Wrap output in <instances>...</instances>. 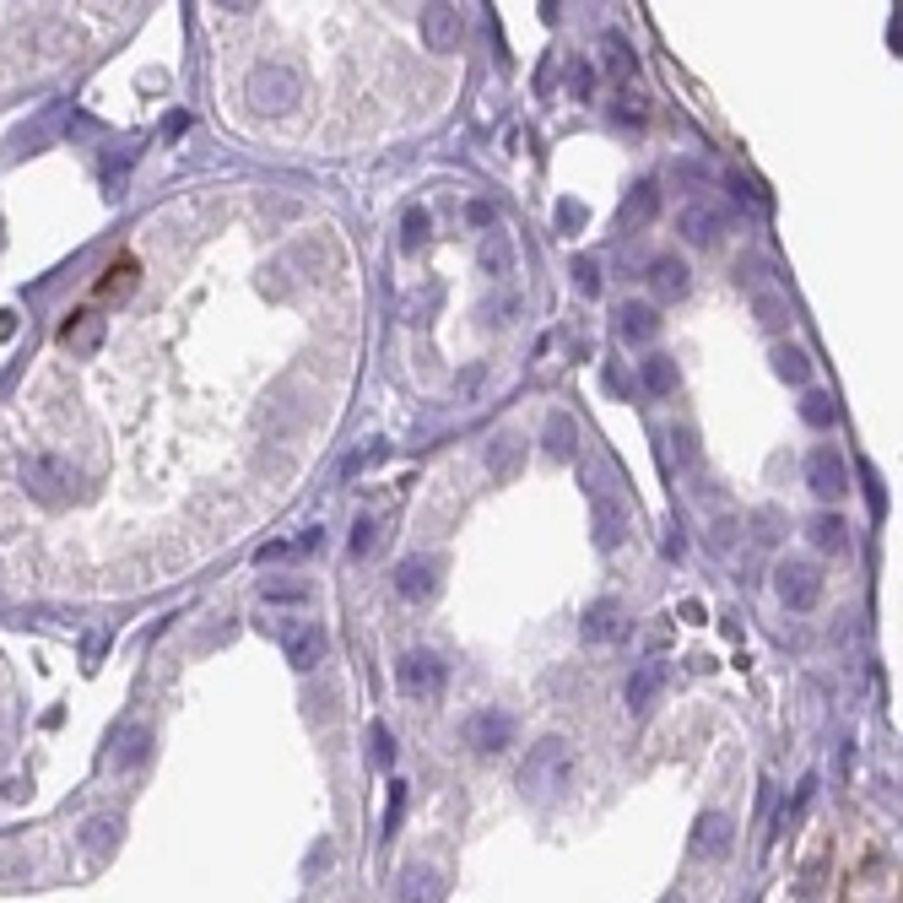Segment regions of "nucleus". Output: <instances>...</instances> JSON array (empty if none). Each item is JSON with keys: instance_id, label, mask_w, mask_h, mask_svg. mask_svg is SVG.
Segmentation results:
<instances>
[{"instance_id": "nucleus-1", "label": "nucleus", "mask_w": 903, "mask_h": 903, "mask_svg": "<svg viewBox=\"0 0 903 903\" xmlns=\"http://www.w3.org/2000/svg\"><path fill=\"white\" fill-rule=\"evenodd\" d=\"M574 779H579V768H574V752H568L563 736H541L520 763V790L536 795V801H547V795L563 801L574 790Z\"/></svg>"}, {"instance_id": "nucleus-2", "label": "nucleus", "mask_w": 903, "mask_h": 903, "mask_svg": "<svg viewBox=\"0 0 903 903\" xmlns=\"http://www.w3.org/2000/svg\"><path fill=\"white\" fill-rule=\"evenodd\" d=\"M774 590H779V601H785L790 612H806V606H817V595H822V568L806 563V557H790V563H779Z\"/></svg>"}, {"instance_id": "nucleus-3", "label": "nucleus", "mask_w": 903, "mask_h": 903, "mask_svg": "<svg viewBox=\"0 0 903 903\" xmlns=\"http://www.w3.org/2000/svg\"><path fill=\"white\" fill-rule=\"evenodd\" d=\"M22 487H28L38 503H65V493L76 487V471L55 455H33L28 466H22Z\"/></svg>"}, {"instance_id": "nucleus-4", "label": "nucleus", "mask_w": 903, "mask_h": 903, "mask_svg": "<svg viewBox=\"0 0 903 903\" xmlns=\"http://www.w3.org/2000/svg\"><path fill=\"white\" fill-rule=\"evenodd\" d=\"M806 487H812L817 498H844L849 493V466H844V455L833 444H817L812 455H806Z\"/></svg>"}, {"instance_id": "nucleus-5", "label": "nucleus", "mask_w": 903, "mask_h": 903, "mask_svg": "<svg viewBox=\"0 0 903 903\" xmlns=\"http://www.w3.org/2000/svg\"><path fill=\"white\" fill-rule=\"evenodd\" d=\"M395 682H401L406 698H433L438 687H444V660L428 655V649H411V655H401V666H395Z\"/></svg>"}, {"instance_id": "nucleus-6", "label": "nucleus", "mask_w": 903, "mask_h": 903, "mask_svg": "<svg viewBox=\"0 0 903 903\" xmlns=\"http://www.w3.org/2000/svg\"><path fill=\"white\" fill-rule=\"evenodd\" d=\"M249 98H255L260 109H287V103L298 98V76H292L287 65H260V71L249 76Z\"/></svg>"}, {"instance_id": "nucleus-7", "label": "nucleus", "mask_w": 903, "mask_h": 903, "mask_svg": "<svg viewBox=\"0 0 903 903\" xmlns=\"http://www.w3.org/2000/svg\"><path fill=\"white\" fill-rule=\"evenodd\" d=\"M466 741L476 752H487V758H493V752H503L514 741V720L503 709H476L471 720H466Z\"/></svg>"}, {"instance_id": "nucleus-8", "label": "nucleus", "mask_w": 903, "mask_h": 903, "mask_svg": "<svg viewBox=\"0 0 903 903\" xmlns=\"http://www.w3.org/2000/svg\"><path fill=\"white\" fill-rule=\"evenodd\" d=\"M590 514H595V547L601 552H612V547H622V536H628V514H622V503L606 493V487H595L590 493Z\"/></svg>"}, {"instance_id": "nucleus-9", "label": "nucleus", "mask_w": 903, "mask_h": 903, "mask_svg": "<svg viewBox=\"0 0 903 903\" xmlns=\"http://www.w3.org/2000/svg\"><path fill=\"white\" fill-rule=\"evenodd\" d=\"M460 28H466V22H460L455 6H428L422 11V44H428L433 55H449V49L460 44Z\"/></svg>"}, {"instance_id": "nucleus-10", "label": "nucleus", "mask_w": 903, "mask_h": 903, "mask_svg": "<svg viewBox=\"0 0 903 903\" xmlns=\"http://www.w3.org/2000/svg\"><path fill=\"white\" fill-rule=\"evenodd\" d=\"M622 633H628V612H622V601H595L590 612H584V639H590V644H617Z\"/></svg>"}, {"instance_id": "nucleus-11", "label": "nucleus", "mask_w": 903, "mask_h": 903, "mask_svg": "<svg viewBox=\"0 0 903 903\" xmlns=\"http://www.w3.org/2000/svg\"><path fill=\"white\" fill-rule=\"evenodd\" d=\"M730 833H736V822H730L725 812H703L698 828H693V855H703V860L725 855V849H730Z\"/></svg>"}, {"instance_id": "nucleus-12", "label": "nucleus", "mask_w": 903, "mask_h": 903, "mask_svg": "<svg viewBox=\"0 0 903 903\" xmlns=\"http://www.w3.org/2000/svg\"><path fill=\"white\" fill-rule=\"evenodd\" d=\"M325 660V633L320 628H298V633H287V666L298 671V676H309L314 666Z\"/></svg>"}, {"instance_id": "nucleus-13", "label": "nucleus", "mask_w": 903, "mask_h": 903, "mask_svg": "<svg viewBox=\"0 0 903 903\" xmlns=\"http://www.w3.org/2000/svg\"><path fill=\"white\" fill-rule=\"evenodd\" d=\"M433 563L428 557H406L401 568H395V590H401V601H428L433 595Z\"/></svg>"}, {"instance_id": "nucleus-14", "label": "nucleus", "mask_w": 903, "mask_h": 903, "mask_svg": "<svg viewBox=\"0 0 903 903\" xmlns=\"http://www.w3.org/2000/svg\"><path fill=\"white\" fill-rule=\"evenodd\" d=\"M395 893H401V903H438V898H444V882H438L433 866H406Z\"/></svg>"}, {"instance_id": "nucleus-15", "label": "nucleus", "mask_w": 903, "mask_h": 903, "mask_svg": "<svg viewBox=\"0 0 903 903\" xmlns=\"http://www.w3.org/2000/svg\"><path fill=\"white\" fill-rule=\"evenodd\" d=\"M676 228H682V238H687V244H714V238L725 233V217H720V211H714V206H687Z\"/></svg>"}, {"instance_id": "nucleus-16", "label": "nucleus", "mask_w": 903, "mask_h": 903, "mask_svg": "<svg viewBox=\"0 0 903 903\" xmlns=\"http://www.w3.org/2000/svg\"><path fill=\"white\" fill-rule=\"evenodd\" d=\"M687 282H693V276H687V265L676 260V255H660L655 265H649V287H655L660 298H682Z\"/></svg>"}, {"instance_id": "nucleus-17", "label": "nucleus", "mask_w": 903, "mask_h": 903, "mask_svg": "<svg viewBox=\"0 0 903 903\" xmlns=\"http://www.w3.org/2000/svg\"><path fill=\"white\" fill-rule=\"evenodd\" d=\"M617 330H622V341H649L660 330V314L649 309V303H622V309H617Z\"/></svg>"}, {"instance_id": "nucleus-18", "label": "nucleus", "mask_w": 903, "mask_h": 903, "mask_svg": "<svg viewBox=\"0 0 903 903\" xmlns=\"http://www.w3.org/2000/svg\"><path fill=\"white\" fill-rule=\"evenodd\" d=\"M639 384H644L649 395H671V390H676V357L649 352L644 363H639Z\"/></svg>"}, {"instance_id": "nucleus-19", "label": "nucleus", "mask_w": 903, "mask_h": 903, "mask_svg": "<svg viewBox=\"0 0 903 903\" xmlns=\"http://www.w3.org/2000/svg\"><path fill=\"white\" fill-rule=\"evenodd\" d=\"M655 211H660V190H655V179H639V184H633V195L622 201V222H628V228H644V222L655 217Z\"/></svg>"}, {"instance_id": "nucleus-20", "label": "nucleus", "mask_w": 903, "mask_h": 903, "mask_svg": "<svg viewBox=\"0 0 903 903\" xmlns=\"http://www.w3.org/2000/svg\"><path fill=\"white\" fill-rule=\"evenodd\" d=\"M806 530H812V547H822V552H844L849 547V525L839 520V514H817Z\"/></svg>"}, {"instance_id": "nucleus-21", "label": "nucleus", "mask_w": 903, "mask_h": 903, "mask_svg": "<svg viewBox=\"0 0 903 903\" xmlns=\"http://www.w3.org/2000/svg\"><path fill=\"white\" fill-rule=\"evenodd\" d=\"M660 693V666L649 660V666H639L628 676V709H649V698Z\"/></svg>"}, {"instance_id": "nucleus-22", "label": "nucleus", "mask_w": 903, "mask_h": 903, "mask_svg": "<svg viewBox=\"0 0 903 903\" xmlns=\"http://www.w3.org/2000/svg\"><path fill=\"white\" fill-rule=\"evenodd\" d=\"M520 455H525L520 438H514V433H498L493 449H487V466H493L498 476H514V471H520Z\"/></svg>"}, {"instance_id": "nucleus-23", "label": "nucleus", "mask_w": 903, "mask_h": 903, "mask_svg": "<svg viewBox=\"0 0 903 903\" xmlns=\"http://www.w3.org/2000/svg\"><path fill=\"white\" fill-rule=\"evenodd\" d=\"M509 265H514L509 233H487V244H482V271H487V276H503Z\"/></svg>"}, {"instance_id": "nucleus-24", "label": "nucleus", "mask_w": 903, "mask_h": 903, "mask_svg": "<svg viewBox=\"0 0 903 903\" xmlns=\"http://www.w3.org/2000/svg\"><path fill=\"white\" fill-rule=\"evenodd\" d=\"M774 374L785 384H806V374H812V357H806L801 347H779L774 352Z\"/></svg>"}, {"instance_id": "nucleus-25", "label": "nucleus", "mask_w": 903, "mask_h": 903, "mask_svg": "<svg viewBox=\"0 0 903 903\" xmlns=\"http://www.w3.org/2000/svg\"><path fill=\"white\" fill-rule=\"evenodd\" d=\"M547 449H552V460H574V422L563 411L547 417Z\"/></svg>"}, {"instance_id": "nucleus-26", "label": "nucleus", "mask_w": 903, "mask_h": 903, "mask_svg": "<svg viewBox=\"0 0 903 903\" xmlns=\"http://www.w3.org/2000/svg\"><path fill=\"white\" fill-rule=\"evenodd\" d=\"M114 839H119V822H114V817H92L87 828H82V844L92 849V855H103Z\"/></svg>"}, {"instance_id": "nucleus-27", "label": "nucleus", "mask_w": 903, "mask_h": 903, "mask_svg": "<svg viewBox=\"0 0 903 903\" xmlns=\"http://www.w3.org/2000/svg\"><path fill=\"white\" fill-rule=\"evenodd\" d=\"M806 422H812V428H833V422H839L833 395H806Z\"/></svg>"}, {"instance_id": "nucleus-28", "label": "nucleus", "mask_w": 903, "mask_h": 903, "mask_svg": "<svg viewBox=\"0 0 903 903\" xmlns=\"http://www.w3.org/2000/svg\"><path fill=\"white\" fill-rule=\"evenodd\" d=\"M406 249H422L428 244V211H406V233H401Z\"/></svg>"}, {"instance_id": "nucleus-29", "label": "nucleus", "mask_w": 903, "mask_h": 903, "mask_svg": "<svg viewBox=\"0 0 903 903\" xmlns=\"http://www.w3.org/2000/svg\"><path fill=\"white\" fill-rule=\"evenodd\" d=\"M368 747H374V763H379V768L395 763V747H390V730H384V725L368 730Z\"/></svg>"}, {"instance_id": "nucleus-30", "label": "nucleus", "mask_w": 903, "mask_h": 903, "mask_svg": "<svg viewBox=\"0 0 903 903\" xmlns=\"http://www.w3.org/2000/svg\"><path fill=\"white\" fill-rule=\"evenodd\" d=\"M574 282H579V292H601V265H595V260H574Z\"/></svg>"}, {"instance_id": "nucleus-31", "label": "nucleus", "mask_w": 903, "mask_h": 903, "mask_svg": "<svg viewBox=\"0 0 903 903\" xmlns=\"http://www.w3.org/2000/svg\"><path fill=\"white\" fill-rule=\"evenodd\" d=\"M146 747H152V736H146V730H130V736H125V752H119V763H141Z\"/></svg>"}, {"instance_id": "nucleus-32", "label": "nucleus", "mask_w": 903, "mask_h": 903, "mask_svg": "<svg viewBox=\"0 0 903 903\" xmlns=\"http://www.w3.org/2000/svg\"><path fill=\"white\" fill-rule=\"evenodd\" d=\"M590 87H595V71L579 60L574 71H568V92H574V98H590Z\"/></svg>"}, {"instance_id": "nucleus-33", "label": "nucleus", "mask_w": 903, "mask_h": 903, "mask_svg": "<svg viewBox=\"0 0 903 903\" xmlns=\"http://www.w3.org/2000/svg\"><path fill=\"white\" fill-rule=\"evenodd\" d=\"M368 547H374V520H357L352 525V557H368Z\"/></svg>"}, {"instance_id": "nucleus-34", "label": "nucleus", "mask_w": 903, "mask_h": 903, "mask_svg": "<svg viewBox=\"0 0 903 903\" xmlns=\"http://www.w3.org/2000/svg\"><path fill=\"white\" fill-rule=\"evenodd\" d=\"M265 595H271V601H303V584H265Z\"/></svg>"}, {"instance_id": "nucleus-35", "label": "nucleus", "mask_w": 903, "mask_h": 903, "mask_svg": "<svg viewBox=\"0 0 903 903\" xmlns=\"http://www.w3.org/2000/svg\"><path fill=\"white\" fill-rule=\"evenodd\" d=\"M606 49H612V71H628V65H633V60H628V49H622V38H617V33L606 38Z\"/></svg>"}, {"instance_id": "nucleus-36", "label": "nucleus", "mask_w": 903, "mask_h": 903, "mask_svg": "<svg viewBox=\"0 0 903 903\" xmlns=\"http://www.w3.org/2000/svg\"><path fill=\"white\" fill-rule=\"evenodd\" d=\"M557 217H563V228H568V233H574V222H584V206H574V201H563V206H557Z\"/></svg>"}]
</instances>
